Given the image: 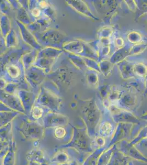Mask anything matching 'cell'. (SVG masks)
Here are the masks:
<instances>
[{
	"label": "cell",
	"instance_id": "6da1fadb",
	"mask_svg": "<svg viewBox=\"0 0 147 165\" xmlns=\"http://www.w3.org/2000/svg\"><path fill=\"white\" fill-rule=\"evenodd\" d=\"M8 73L12 78H15L18 77L20 75L21 71L19 68L14 65H10L7 67Z\"/></svg>",
	"mask_w": 147,
	"mask_h": 165
},
{
	"label": "cell",
	"instance_id": "7a4b0ae2",
	"mask_svg": "<svg viewBox=\"0 0 147 165\" xmlns=\"http://www.w3.org/2000/svg\"><path fill=\"white\" fill-rule=\"evenodd\" d=\"M112 125L109 123H104L100 128V133L103 136H108L112 131Z\"/></svg>",
	"mask_w": 147,
	"mask_h": 165
},
{
	"label": "cell",
	"instance_id": "3957f363",
	"mask_svg": "<svg viewBox=\"0 0 147 165\" xmlns=\"http://www.w3.org/2000/svg\"><path fill=\"white\" fill-rule=\"evenodd\" d=\"M66 134V130L62 127L57 128L54 131L55 137L58 139H62L65 137Z\"/></svg>",
	"mask_w": 147,
	"mask_h": 165
},
{
	"label": "cell",
	"instance_id": "277c9868",
	"mask_svg": "<svg viewBox=\"0 0 147 165\" xmlns=\"http://www.w3.org/2000/svg\"><path fill=\"white\" fill-rule=\"evenodd\" d=\"M43 113V111L42 109L39 107H35L33 109V112H32V115L34 118L35 119H39L41 118Z\"/></svg>",
	"mask_w": 147,
	"mask_h": 165
},
{
	"label": "cell",
	"instance_id": "5b68a950",
	"mask_svg": "<svg viewBox=\"0 0 147 165\" xmlns=\"http://www.w3.org/2000/svg\"><path fill=\"white\" fill-rule=\"evenodd\" d=\"M40 13H41L40 10L38 8H35L34 9H33V11H32V14L35 17H38V16H39Z\"/></svg>",
	"mask_w": 147,
	"mask_h": 165
},
{
	"label": "cell",
	"instance_id": "8992f818",
	"mask_svg": "<svg viewBox=\"0 0 147 165\" xmlns=\"http://www.w3.org/2000/svg\"><path fill=\"white\" fill-rule=\"evenodd\" d=\"M40 6L42 8H45V7H47V3L46 1H41L40 3Z\"/></svg>",
	"mask_w": 147,
	"mask_h": 165
}]
</instances>
